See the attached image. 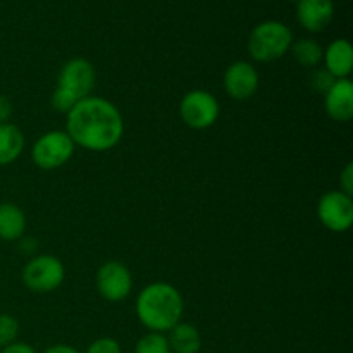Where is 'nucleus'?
Returning a JSON list of instances; mask_svg holds the SVG:
<instances>
[{
  "label": "nucleus",
  "mask_w": 353,
  "mask_h": 353,
  "mask_svg": "<svg viewBox=\"0 0 353 353\" xmlns=\"http://www.w3.org/2000/svg\"><path fill=\"white\" fill-rule=\"evenodd\" d=\"M324 107L331 119L348 123L353 117V85L348 78L336 79L324 97Z\"/></svg>",
  "instance_id": "nucleus-11"
},
{
  "label": "nucleus",
  "mask_w": 353,
  "mask_h": 353,
  "mask_svg": "<svg viewBox=\"0 0 353 353\" xmlns=\"http://www.w3.org/2000/svg\"><path fill=\"white\" fill-rule=\"evenodd\" d=\"M43 353H79V352L76 350L74 347H71V345L59 343V345H52V347H48Z\"/></svg>",
  "instance_id": "nucleus-25"
},
{
  "label": "nucleus",
  "mask_w": 353,
  "mask_h": 353,
  "mask_svg": "<svg viewBox=\"0 0 353 353\" xmlns=\"http://www.w3.org/2000/svg\"><path fill=\"white\" fill-rule=\"evenodd\" d=\"M317 216L323 226L334 233H345L353 224V202L347 193L334 190L321 196L317 203Z\"/></svg>",
  "instance_id": "nucleus-8"
},
{
  "label": "nucleus",
  "mask_w": 353,
  "mask_h": 353,
  "mask_svg": "<svg viewBox=\"0 0 353 353\" xmlns=\"http://www.w3.org/2000/svg\"><path fill=\"white\" fill-rule=\"evenodd\" d=\"M224 90L234 100H248L259 88V72L250 62H233L223 78Z\"/></svg>",
  "instance_id": "nucleus-10"
},
{
  "label": "nucleus",
  "mask_w": 353,
  "mask_h": 353,
  "mask_svg": "<svg viewBox=\"0 0 353 353\" xmlns=\"http://www.w3.org/2000/svg\"><path fill=\"white\" fill-rule=\"evenodd\" d=\"M65 133L78 147L105 152L121 141L124 121L112 102L100 97H86L68 112Z\"/></svg>",
  "instance_id": "nucleus-1"
},
{
  "label": "nucleus",
  "mask_w": 353,
  "mask_h": 353,
  "mask_svg": "<svg viewBox=\"0 0 353 353\" xmlns=\"http://www.w3.org/2000/svg\"><path fill=\"white\" fill-rule=\"evenodd\" d=\"M310 81H312L314 88L319 90V92H323V93H326L327 90L333 86V83L336 81V79H334L333 76L326 71V69H319V71L314 72V76L310 78Z\"/></svg>",
  "instance_id": "nucleus-21"
},
{
  "label": "nucleus",
  "mask_w": 353,
  "mask_h": 353,
  "mask_svg": "<svg viewBox=\"0 0 353 353\" xmlns=\"http://www.w3.org/2000/svg\"><path fill=\"white\" fill-rule=\"evenodd\" d=\"M137 316L152 333H168L183 316L181 293L169 283H152L137 299Z\"/></svg>",
  "instance_id": "nucleus-2"
},
{
  "label": "nucleus",
  "mask_w": 353,
  "mask_h": 353,
  "mask_svg": "<svg viewBox=\"0 0 353 353\" xmlns=\"http://www.w3.org/2000/svg\"><path fill=\"white\" fill-rule=\"evenodd\" d=\"M133 288L130 269L116 261L105 262L97 272V290L109 302H123Z\"/></svg>",
  "instance_id": "nucleus-9"
},
{
  "label": "nucleus",
  "mask_w": 353,
  "mask_h": 353,
  "mask_svg": "<svg viewBox=\"0 0 353 353\" xmlns=\"http://www.w3.org/2000/svg\"><path fill=\"white\" fill-rule=\"evenodd\" d=\"M293 43V34L286 24L279 21H264L252 30L248 38V52L259 62H272L281 59Z\"/></svg>",
  "instance_id": "nucleus-4"
},
{
  "label": "nucleus",
  "mask_w": 353,
  "mask_h": 353,
  "mask_svg": "<svg viewBox=\"0 0 353 353\" xmlns=\"http://www.w3.org/2000/svg\"><path fill=\"white\" fill-rule=\"evenodd\" d=\"M290 50H292L295 61L300 65H303V68H316L323 61L324 55L323 47L317 41L310 40V38H302L299 41H293Z\"/></svg>",
  "instance_id": "nucleus-17"
},
{
  "label": "nucleus",
  "mask_w": 353,
  "mask_h": 353,
  "mask_svg": "<svg viewBox=\"0 0 353 353\" xmlns=\"http://www.w3.org/2000/svg\"><path fill=\"white\" fill-rule=\"evenodd\" d=\"M168 343L174 353H199L202 348V336L193 324L178 323L171 331H168Z\"/></svg>",
  "instance_id": "nucleus-14"
},
{
  "label": "nucleus",
  "mask_w": 353,
  "mask_h": 353,
  "mask_svg": "<svg viewBox=\"0 0 353 353\" xmlns=\"http://www.w3.org/2000/svg\"><path fill=\"white\" fill-rule=\"evenodd\" d=\"M179 114L186 126L193 130H207L219 117V102L205 90H192L183 97Z\"/></svg>",
  "instance_id": "nucleus-7"
},
{
  "label": "nucleus",
  "mask_w": 353,
  "mask_h": 353,
  "mask_svg": "<svg viewBox=\"0 0 353 353\" xmlns=\"http://www.w3.org/2000/svg\"><path fill=\"white\" fill-rule=\"evenodd\" d=\"M340 186H341L340 192L347 193V195L352 196V193H353V164L345 165L343 172H341V178H340Z\"/></svg>",
  "instance_id": "nucleus-22"
},
{
  "label": "nucleus",
  "mask_w": 353,
  "mask_h": 353,
  "mask_svg": "<svg viewBox=\"0 0 353 353\" xmlns=\"http://www.w3.org/2000/svg\"><path fill=\"white\" fill-rule=\"evenodd\" d=\"M323 59L326 62V71L334 79H345L350 76L353 68V48L348 40L340 38L330 43Z\"/></svg>",
  "instance_id": "nucleus-13"
},
{
  "label": "nucleus",
  "mask_w": 353,
  "mask_h": 353,
  "mask_svg": "<svg viewBox=\"0 0 353 353\" xmlns=\"http://www.w3.org/2000/svg\"><path fill=\"white\" fill-rule=\"evenodd\" d=\"M333 0H299L296 2V17L307 31H323L330 26L333 19Z\"/></svg>",
  "instance_id": "nucleus-12"
},
{
  "label": "nucleus",
  "mask_w": 353,
  "mask_h": 353,
  "mask_svg": "<svg viewBox=\"0 0 353 353\" xmlns=\"http://www.w3.org/2000/svg\"><path fill=\"white\" fill-rule=\"evenodd\" d=\"M134 353H171V348L164 334L150 331L138 340Z\"/></svg>",
  "instance_id": "nucleus-18"
},
{
  "label": "nucleus",
  "mask_w": 353,
  "mask_h": 353,
  "mask_svg": "<svg viewBox=\"0 0 353 353\" xmlns=\"http://www.w3.org/2000/svg\"><path fill=\"white\" fill-rule=\"evenodd\" d=\"M64 265L54 255H38L23 269V283L34 293H50L64 281Z\"/></svg>",
  "instance_id": "nucleus-6"
},
{
  "label": "nucleus",
  "mask_w": 353,
  "mask_h": 353,
  "mask_svg": "<svg viewBox=\"0 0 353 353\" xmlns=\"http://www.w3.org/2000/svg\"><path fill=\"white\" fill-rule=\"evenodd\" d=\"M19 334V323L9 314H0V348L14 343Z\"/></svg>",
  "instance_id": "nucleus-19"
},
{
  "label": "nucleus",
  "mask_w": 353,
  "mask_h": 353,
  "mask_svg": "<svg viewBox=\"0 0 353 353\" xmlns=\"http://www.w3.org/2000/svg\"><path fill=\"white\" fill-rule=\"evenodd\" d=\"M95 68L90 61L74 57L65 62L57 76V86L52 95V107L57 112L68 114L83 99L90 97L95 86Z\"/></svg>",
  "instance_id": "nucleus-3"
},
{
  "label": "nucleus",
  "mask_w": 353,
  "mask_h": 353,
  "mask_svg": "<svg viewBox=\"0 0 353 353\" xmlns=\"http://www.w3.org/2000/svg\"><path fill=\"white\" fill-rule=\"evenodd\" d=\"M0 353H37V350L31 345L23 343V341H14V343L3 347Z\"/></svg>",
  "instance_id": "nucleus-23"
},
{
  "label": "nucleus",
  "mask_w": 353,
  "mask_h": 353,
  "mask_svg": "<svg viewBox=\"0 0 353 353\" xmlns=\"http://www.w3.org/2000/svg\"><path fill=\"white\" fill-rule=\"evenodd\" d=\"M10 116H12V103L7 97L0 95V124L9 123Z\"/></svg>",
  "instance_id": "nucleus-24"
},
{
  "label": "nucleus",
  "mask_w": 353,
  "mask_h": 353,
  "mask_svg": "<svg viewBox=\"0 0 353 353\" xmlns=\"http://www.w3.org/2000/svg\"><path fill=\"white\" fill-rule=\"evenodd\" d=\"M74 141L65 131L54 130L41 134L31 148V159L34 164L45 171L59 169L68 164L74 154Z\"/></svg>",
  "instance_id": "nucleus-5"
},
{
  "label": "nucleus",
  "mask_w": 353,
  "mask_h": 353,
  "mask_svg": "<svg viewBox=\"0 0 353 353\" xmlns=\"http://www.w3.org/2000/svg\"><path fill=\"white\" fill-rule=\"evenodd\" d=\"M24 148L23 131L16 124H0V168L17 161Z\"/></svg>",
  "instance_id": "nucleus-16"
},
{
  "label": "nucleus",
  "mask_w": 353,
  "mask_h": 353,
  "mask_svg": "<svg viewBox=\"0 0 353 353\" xmlns=\"http://www.w3.org/2000/svg\"><path fill=\"white\" fill-rule=\"evenodd\" d=\"M26 230V216L16 203H0V240H19Z\"/></svg>",
  "instance_id": "nucleus-15"
},
{
  "label": "nucleus",
  "mask_w": 353,
  "mask_h": 353,
  "mask_svg": "<svg viewBox=\"0 0 353 353\" xmlns=\"http://www.w3.org/2000/svg\"><path fill=\"white\" fill-rule=\"evenodd\" d=\"M85 353H123L121 350L119 341L114 340V338H99V340L93 341Z\"/></svg>",
  "instance_id": "nucleus-20"
}]
</instances>
